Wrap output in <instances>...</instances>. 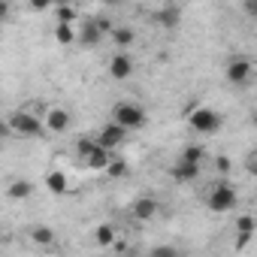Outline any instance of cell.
<instances>
[{
  "mask_svg": "<svg viewBox=\"0 0 257 257\" xmlns=\"http://www.w3.org/2000/svg\"><path fill=\"white\" fill-rule=\"evenodd\" d=\"M109 121L112 124H118L121 131H143V127L149 124V112L140 106V103H134V100H121V103H115L112 106V115H109Z\"/></svg>",
  "mask_w": 257,
  "mask_h": 257,
  "instance_id": "1",
  "label": "cell"
},
{
  "mask_svg": "<svg viewBox=\"0 0 257 257\" xmlns=\"http://www.w3.org/2000/svg\"><path fill=\"white\" fill-rule=\"evenodd\" d=\"M185 121H188L191 131L200 134V137H212V134H218V131H221V124H224L221 112L212 109V106H194V109H188Z\"/></svg>",
  "mask_w": 257,
  "mask_h": 257,
  "instance_id": "2",
  "label": "cell"
},
{
  "mask_svg": "<svg viewBox=\"0 0 257 257\" xmlns=\"http://www.w3.org/2000/svg\"><path fill=\"white\" fill-rule=\"evenodd\" d=\"M236 203H239V194H236V185H230V182H218V185H212V188L206 191V206H209V212L224 215V212H233Z\"/></svg>",
  "mask_w": 257,
  "mask_h": 257,
  "instance_id": "3",
  "label": "cell"
},
{
  "mask_svg": "<svg viewBox=\"0 0 257 257\" xmlns=\"http://www.w3.org/2000/svg\"><path fill=\"white\" fill-rule=\"evenodd\" d=\"M7 124H10V134L28 137V140H34V137H43V134H46L43 118H40V115H34V112H28V109H16V112L7 118Z\"/></svg>",
  "mask_w": 257,
  "mask_h": 257,
  "instance_id": "4",
  "label": "cell"
},
{
  "mask_svg": "<svg viewBox=\"0 0 257 257\" xmlns=\"http://www.w3.org/2000/svg\"><path fill=\"white\" fill-rule=\"evenodd\" d=\"M76 28H79V31H76V43L94 49V46H100V43L109 37L112 22L103 19V16H97V19H88V22H82V25H76Z\"/></svg>",
  "mask_w": 257,
  "mask_h": 257,
  "instance_id": "5",
  "label": "cell"
},
{
  "mask_svg": "<svg viewBox=\"0 0 257 257\" xmlns=\"http://www.w3.org/2000/svg\"><path fill=\"white\" fill-rule=\"evenodd\" d=\"M224 76H227V82H230V85H245V82H251V76H254V61H251V58L236 55V58H230V64H227Z\"/></svg>",
  "mask_w": 257,
  "mask_h": 257,
  "instance_id": "6",
  "label": "cell"
},
{
  "mask_svg": "<svg viewBox=\"0 0 257 257\" xmlns=\"http://www.w3.org/2000/svg\"><path fill=\"white\" fill-rule=\"evenodd\" d=\"M70 124H73V115L64 106H49L46 115H43V127H46L49 134H67Z\"/></svg>",
  "mask_w": 257,
  "mask_h": 257,
  "instance_id": "7",
  "label": "cell"
},
{
  "mask_svg": "<svg viewBox=\"0 0 257 257\" xmlns=\"http://www.w3.org/2000/svg\"><path fill=\"white\" fill-rule=\"evenodd\" d=\"M158 212H161V203L152 197V194H143V197H137L134 203H131V218L134 221H155L158 218Z\"/></svg>",
  "mask_w": 257,
  "mask_h": 257,
  "instance_id": "8",
  "label": "cell"
},
{
  "mask_svg": "<svg viewBox=\"0 0 257 257\" xmlns=\"http://www.w3.org/2000/svg\"><path fill=\"white\" fill-rule=\"evenodd\" d=\"M137 73V64H134V58L127 55V52H115L112 58H109V76L115 79V82H127Z\"/></svg>",
  "mask_w": 257,
  "mask_h": 257,
  "instance_id": "9",
  "label": "cell"
},
{
  "mask_svg": "<svg viewBox=\"0 0 257 257\" xmlns=\"http://www.w3.org/2000/svg\"><path fill=\"white\" fill-rule=\"evenodd\" d=\"M124 140H127V131H121V127H118V124H112V121H106V124L100 127V134L94 137V143H97L100 149H106V152H112V149L124 146Z\"/></svg>",
  "mask_w": 257,
  "mask_h": 257,
  "instance_id": "10",
  "label": "cell"
},
{
  "mask_svg": "<svg viewBox=\"0 0 257 257\" xmlns=\"http://www.w3.org/2000/svg\"><path fill=\"white\" fill-rule=\"evenodd\" d=\"M200 173H203V167H197V164H185V161H176V164H173V170H170V176H173L179 185L197 182V179H200Z\"/></svg>",
  "mask_w": 257,
  "mask_h": 257,
  "instance_id": "11",
  "label": "cell"
},
{
  "mask_svg": "<svg viewBox=\"0 0 257 257\" xmlns=\"http://www.w3.org/2000/svg\"><path fill=\"white\" fill-rule=\"evenodd\" d=\"M34 182H28V179H13L10 185H7V197L13 200V203H22V200H31L34 197Z\"/></svg>",
  "mask_w": 257,
  "mask_h": 257,
  "instance_id": "12",
  "label": "cell"
},
{
  "mask_svg": "<svg viewBox=\"0 0 257 257\" xmlns=\"http://www.w3.org/2000/svg\"><path fill=\"white\" fill-rule=\"evenodd\" d=\"M109 161H112V152H106V149H100V146H94V149L82 158V164H85L88 170H103V173H106Z\"/></svg>",
  "mask_w": 257,
  "mask_h": 257,
  "instance_id": "13",
  "label": "cell"
},
{
  "mask_svg": "<svg viewBox=\"0 0 257 257\" xmlns=\"http://www.w3.org/2000/svg\"><path fill=\"white\" fill-rule=\"evenodd\" d=\"M46 191L55 194V197H64V194L70 191V179H67V173H64V170H52V173L46 176Z\"/></svg>",
  "mask_w": 257,
  "mask_h": 257,
  "instance_id": "14",
  "label": "cell"
},
{
  "mask_svg": "<svg viewBox=\"0 0 257 257\" xmlns=\"http://www.w3.org/2000/svg\"><path fill=\"white\" fill-rule=\"evenodd\" d=\"M109 37H112V43H115L118 49H131V46L137 43V31L127 28V25H112Z\"/></svg>",
  "mask_w": 257,
  "mask_h": 257,
  "instance_id": "15",
  "label": "cell"
},
{
  "mask_svg": "<svg viewBox=\"0 0 257 257\" xmlns=\"http://www.w3.org/2000/svg\"><path fill=\"white\" fill-rule=\"evenodd\" d=\"M179 22H182V10H179V7H161V10L155 13V25H161V28H167V31H173Z\"/></svg>",
  "mask_w": 257,
  "mask_h": 257,
  "instance_id": "16",
  "label": "cell"
},
{
  "mask_svg": "<svg viewBox=\"0 0 257 257\" xmlns=\"http://www.w3.org/2000/svg\"><path fill=\"white\" fill-rule=\"evenodd\" d=\"M31 242H34V245H40V248H52V245L58 242V236H55V230H52V227L37 224V227H31Z\"/></svg>",
  "mask_w": 257,
  "mask_h": 257,
  "instance_id": "17",
  "label": "cell"
},
{
  "mask_svg": "<svg viewBox=\"0 0 257 257\" xmlns=\"http://www.w3.org/2000/svg\"><path fill=\"white\" fill-rule=\"evenodd\" d=\"M115 239H118V233H115V227H112L109 221H106V224H97V227H94V242H97L100 248H109V245H112Z\"/></svg>",
  "mask_w": 257,
  "mask_h": 257,
  "instance_id": "18",
  "label": "cell"
},
{
  "mask_svg": "<svg viewBox=\"0 0 257 257\" xmlns=\"http://www.w3.org/2000/svg\"><path fill=\"white\" fill-rule=\"evenodd\" d=\"M179 161H185V164H197V167H203V161H206V149H203V146H197V143H191V146H185V149H182V155H179Z\"/></svg>",
  "mask_w": 257,
  "mask_h": 257,
  "instance_id": "19",
  "label": "cell"
},
{
  "mask_svg": "<svg viewBox=\"0 0 257 257\" xmlns=\"http://www.w3.org/2000/svg\"><path fill=\"white\" fill-rule=\"evenodd\" d=\"M55 16H58V25H73L76 28V22H79V10L76 7H55Z\"/></svg>",
  "mask_w": 257,
  "mask_h": 257,
  "instance_id": "20",
  "label": "cell"
},
{
  "mask_svg": "<svg viewBox=\"0 0 257 257\" xmlns=\"http://www.w3.org/2000/svg\"><path fill=\"white\" fill-rule=\"evenodd\" d=\"M55 40L61 46H73L76 43V28L73 25H55Z\"/></svg>",
  "mask_w": 257,
  "mask_h": 257,
  "instance_id": "21",
  "label": "cell"
},
{
  "mask_svg": "<svg viewBox=\"0 0 257 257\" xmlns=\"http://www.w3.org/2000/svg\"><path fill=\"white\" fill-rule=\"evenodd\" d=\"M127 170H131V167H127V161L112 158V161H109V167H106V176H112V179H124V176H127Z\"/></svg>",
  "mask_w": 257,
  "mask_h": 257,
  "instance_id": "22",
  "label": "cell"
},
{
  "mask_svg": "<svg viewBox=\"0 0 257 257\" xmlns=\"http://www.w3.org/2000/svg\"><path fill=\"white\" fill-rule=\"evenodd\" d=\"M149 257H182V251L176 245H155L149 251Z\"/></svg>",
  "mask_w": 257,
  "mask_h": 257,
  "instance_id": "23",
  "label": "cell"
},
{
  "mask_svg": "<svg viewBox=\"0 0 257 257\" xmlns=\"http://www.w3.org/2000/svg\"><path fill=\"white\" fill-rule=\"evenodd\" d=\"M236 233H251L254 236V215H248V212L239 215L236 218Z\"/></svg>",
  "mask_w": 257,
  "mask_h": 257,
  "instance_id": "24",
  "label": "cell"
},
{
  "mask_svg": "<svg viewBox=\"0 0 257 257\" xmlns=\"http://www.w3.org/2000/svg\"><path fill=\"white\" fill-rule=\"evenodd\" d=\"M215 170L221 173V176H230V170H233V164H230V158H215Z\"/></svg>",
  "mask_w": 257,
  "mask_h": 257,
  "instance_id": "25",
  "label": "cell"
},
{
  "mask_svg": "<svg viewBox=\"0 0 257 257\" xmlns=\"http://www.w3.org/2000/svg\"><path fill=\"white\" fill-rule=\"evenodd\" d=\"M248 242H251V233H236V248H239V251H245Z\"/></svg>",
  "mask_w": 257,
  "mask_h": 257,
  "instance_id": "26",
  "label": "cell"
},
{
  "mask_svg": "<svg viewBox=\"0 0 257 257\" xmlns=\"http://www.w3.org/2000/svg\"><path fill=\"white\" fill-rule=\"evenodd\" d=\"M10 13H13V7L7 4V0H0V22H7V19H10Z\"/></svg>",
  "mask_w": 257,
  "mask_h": 257,
  "instance_id": "27",
  "label": "cell"
},
{
  "mask_svg": "<svg viewBox=\"0 0 257 257\" xmlns=\"http://www.w3.org/2000/svg\"><path fill=\"white\" fill-rule=\"evenodd\" d=\"M7 137H13L10 134V124H7V118H0V140H7Z\"/></svg>",
  "mask_w": 257,
  "mask_h": 257,
  "instance_id": "28",
  "label": "cell"
},
{
  "mask_svg": "<svg viewBox=\"0 0 257 257\" xmlns=\"http://www.w3.org/2000/svg\"><path fill=\"white\" fill-rule=\"evenodd\" d=\"M31 10H34V13H43V10H49V4H43V0H34Z\"/></svg>",
  "mask_w": 257,
  "mask_h": 257,
  "instance_id": "29",
  "label": "cell"
},
{
  "mask_svg": "<svg viewBox=\"0 0 257 257\" xmlns=\"http://www.w3.org/2000/svg\"><path fill=\"white\" fill-rule=\"evenodd\" d=\"M0 245H4V233H0Z\"/></svg>",
  "mask_w": 257,
  "mask_h": 257,
  "instance_id": "30",
  "label": "cell"
}]
</instances>
